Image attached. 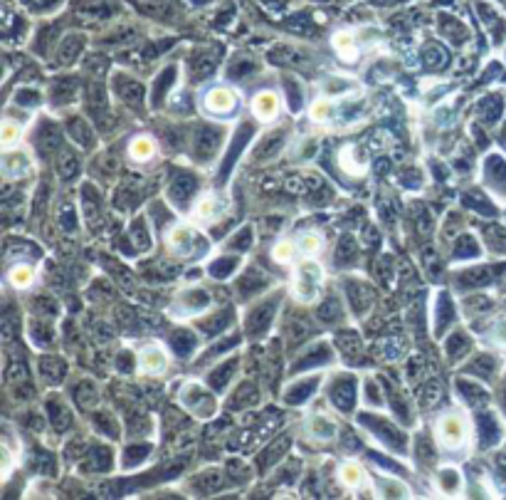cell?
<instances>
[{
	"mask_svg": "<svg viewBox=\"0 0 506 500\" xmlns=\"http://www.w3.org/2000/svg\"><path fill=\"white\" fill-rule=\"evenodd\" d=\"M437 436L447 449H457V446H462L467 431H464V424H462L460 416H444L437 426Z\"/></svg>",
	"mask_w": 506,
	"mask_h": 500,
	"instance_id": "obj_1",
	"label": "cell"
},
{
	"mask_svg": "<svg viewBox=\"0 0 506 500\" xmlns=\"http://www.w3.org/2000/svg\"><path fill=\"white\" fill-rule=\"evenodd\" d=\"M237 104L235 92L227 90V87H213V90L205 94V109L213 114H230Z\"/></svg>",
	"mask_w": 506,
	"mask_h": 500,
	"instance_id": "obj_2",
	"label": "cell"
},
{
	"mask_svg": "<svg viewBox=\"0 0 506 500\" xmlns=\"http://www.w3.org/2000/svg\"><path fill=\"white\" fill-rule=\"evenodd\" d=\"M252 112L257 119L270 122L279 114V99H277L274 92H259L257 97L252 99Z\"/></svg>",
	"mask_w": 506,
	"mask_h": 500,
	"instance_id": "obj_3",
	"label": "cell"
},
{
	"mask_svg": "<svg viewBox=\"0 0 506 500\" xmlns=\"http://www.w3.org/2000/svg\"><path fill=\"white\" fill-rule=\"evenodd\" d=\"M166 364H168V359H166L164 349L148 347L141 354V369L148 372V374H161L166 369Z\"/></svg>",
	"mask_w": 506,
	"mask_h": 500,
	"instance_id": "obj_4",
	"label": "cell"
},
{
	"mask_svg": "<svg viewBox=\"0 0 506 500\" xmlns=\"http://www.w3.org/2000/svg\"><path fill=\"white\" fill-rule=\"evenodd\" d=\"M129 153L134 161H148L156 153V147H153V139L148 137H136L129 147Z\"/></svg>",
	"mask_w": 506,
	"mask_h": 500,
	"instance_id": "obj_5",
	"label": "cell"
},
{
	"mask_svg": "<svg viewBox=\"0 0 506 500\" xmlns=\"http://www.w3.org/2000/svg\"><path fill=\"white\" fill-rule=\"evenodd\" d=\"M333 45H336V52L346 60V62H351V60H356V45H354V38H351L349 33H341L333 38Z\"/></svg>",
	"mask_w": 506,
	"mask_h": 500,
	"instance_id": "obj_6",
	"label": "cell"
},
{
	"mask_svg": "<svg viewBox=\"0 0 506 500\" xmlns=\"http://www.w3.org/2000/svg\"><path fill=\"white\" fill-rule=\"evenodd\" d=\"M33 270H30L28 265H15L10 270V283L15 285V288H30L33 285Z\"/></svg>",
	"mask_w": 506,
	"mask_h": 500,
	"instance_id": "obj_7",
	"label": "cell"
},
{
	"mask_svg": "<svg viewBox=\"0 0 506 500\" xmlns=\"http://www.w3.org/2000/svg\"><path fill=\"white\" fill-rule=\"evenodd\" d=\"M338 476H341V483H346V485H358L360 483V476H363V473H360V468L356 466V463H343L341 473H338Z\"/></svg>",
	"mask_w": 506,
	"mask_h": 500,
	"instance_id": "obj_8",
	"label": "cell"
},
{
	"mask_svg": "<svg viewBox=\"0 0 506 500\" xmlns=\"http://www.w3.org/2000/svg\"><path fill=\"white\" fill-rule=\"evenodd\" d=\"M299 250L306 253V256H316V253L321 250V238H316L314 233L302 235V240H299Z\"/></svg>",
	"mask_w": 506,
	"mask_h": 500,
	"instance_id": "obj_9",
	"label": "cell"
},
{
	"mask_svg": "<svg viewBox=\"0 0 506 500\" xmlns=\"http://www.w3.org/2000/svg\"><path fill=\"white\" fill-rule=\"evenodd\" d=\"M20 139V126L12 124V122H6L3 124V147L6 149H12V144Z\"/></svg>",
	"mask_w": 506,
	"mask_h": 500,
	"instance_id": "obj_10",
	"label": "cell"
},
{
	"mask_svg": "<svg viewBox=\"0 0 506 500\" xmlns=\"http://www.w3.org/2000/svg\"><path fill=\"white\" fill-rule=\"evenodd\" d=\"M218 210V201L213 199V196H205V199L198 203L195 208V218H210Z\"/></svg>",
	"mask_w": 506,
	"mask_h": 500,
	"instance_id": "obj_11",
	"label": "cell"
},
{
	"mask_svg": "<svg viewBox=\"0 0 506 500\" xmlns=\"http://www.w3.org/2000/svg\"><path fill=\"white\" fill-rule=\"evenodd\" d=\"M329 114H331V104L324 102V99L311 104V119H314V122H326Z\"/></svg>",
	"mask_w": 506,
	"mask_h": 500,
	"instance_id": "obj_12",
	"label": "cell"
},
{
	"mask_svg": "<svg viewBox=\"0 0 506 500\" xmlns=\"http://www.w3.org/2000/svg\"><path fill=\"white\" fill-rule=\"evenodd\" d=\"M272 256H274L277 262H289V260H292V256H294L292 243H279L274 250H272Z\"/></svg>",
	"mask_w": 506,
	"mask_h": 500,
	"instance_id": "obj_13",
	"label": "cell"
}]
</instances>
